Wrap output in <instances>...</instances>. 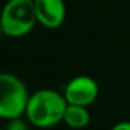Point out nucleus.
Returning <instances> with one entry per match:
<instances>
[{
    "mask_svg": "<svg viewBox=\"0 0 130 130\" xmlns=\"http://www.w3.org/2000/svg\"><path fill=\"white\" fill-rule=\"evenodd\" d=\"M38 24L48 29L62 27L66 20V4L63 0H34Z\"/></svg>",
    "mask_w": 130,
    "mask_h": 130,
    "instance_id": "obj_5",
    "label": "nucleus"
},
{
    "mask_svg": "<svg viewBox=\"0 0 130 130\" xmlns=\"http://www.w3.org/2000/svg\"><path fill=\"white\" fill-rule=\"evenodd\" d=\"M0 130H4V129H2V127H0Z\"/></svg>",
    "mask_w": 130,
    "mask_h": 130,
    "instance_id": "obj_9",
    "label": "nucleus"
},
{
    "mask_svg": "<svg viewBox=\"0 0 130 130\" xmlns=\"http://www.w3.org/2000/svg\"><path fill=\"white\" fill-rule=\"evenodd\" d=\"M29 92L24 81L11 73H0V119L10 120L25 115Z\"/></svg>",
    "mask_w": 130,
    "mask_h": 130,
    "instance_id": "obj_3",
    "label": "nucleus"
},
{
    "mask_svg": "<svg viewBox=\"0 0 130 130\" xmlns=\"http://www.w3.org/2000/svg\"><path fill=\"white\" fill-rule=\"evenodd\" d=\"M38 24L34 0H7L0 13V28L4 35L21 38Z\"/></svg>",
    "mask_w": 130,
    "mask_h": 130,
    "instance_id": "obj_2",
    "label": "nucleus"
},
{
    "mask_svg": "<svg viewBox=\"0 0 130 130\" xmlns=\"http://www.w3.org/2000/svg\"><path fill=\"white\" fill-rule=\"evenodd\" d=\"M91 115L88 106H81V105H71L67 104V108L64 110L63 116V123L71 129H84L90 124Z\"/></svg>",
    "mask_w": 130,
    "mask_h": 130,
    "instance_id": "obj_6",
    "label": "nucleus"
},
{
    "mask_svg": "<svg viewBox=\"0 0 130 130\" xmlns=\"http://www.w3.org/2000/svg\"><path fill=\"white\" fill-rule=\"evenodd\" d=\"M4 130H29V127H28V123L20 116V118H14V119L7 120Z\"/></svg>",
    "mask_w": 130,
    "mask_h": 130,
    "instance_id": "obj_7",
    "label": "nucleus"
},
{
    "mask_svg": "<svg viewBox=\"0 0 130 130\" xmlns=\"http://www.w3.org/2000/svg\"><path fill=\"white\" fill-rule=\"evenodd\" d=\"M110 130H130V122H118L115 126H112Z\"/></svg>",
    "mask_w": 130,
    "mask_h": 130,
    "instance_id": "obj_8",
    "label": "nucleus"
},
{
    "mask_svg": "<svg viewBox=\"0 0 130 130\" xmlns=\"http://www.w3.org/2000/svg\"><path fill=\"white\" fill-rule=\"evenodd\" d=\"M99 94L98 83L90 76H76L64 85L63 95L67 104L90 106L96 101Z\"/></svg>",
    "mask_w": 130,
    "mask_h": 130,
    "instance_id": "obj_4",
    "label": "nucleus"
},
{
    "mask_svg": "<svg viewBox=\"0 0 130 130\" xmlns=\"http://www.w3.org/2000/svg\"><path fill=\"white\" fill-rule=\"evenodd\" d=\"M66 108L67 101L63 92L52 88H42L29 95L25 116L32 126L48 129L63 122Z\"/></svg>",
    "mask_w": 130,
    "mask_h": 130,
    "instance_id": "obj_1",
    "label": "nucleus"
}]
</instances>
